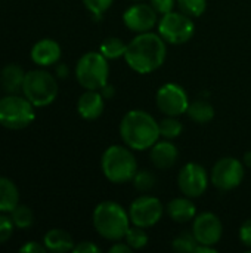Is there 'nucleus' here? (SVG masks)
<instances>
[{
	"label": "nucleus",
	"mask_w": 251,
	"mask_h": 253,
	"mask_svg": "<svg viewBox=\"0 0 251 253\" xmlns=\"http://www.w3.org/2000/svg\"><path fill=\"white\" fill-rule=\"evenodd\" d=\"M167 55L166 40L152 31L138 34L130 43L124 53L127 65L141 74H148L158 70Z\"/></svg>",
	"instance_id": "nucleus-1"
},
{
	"label": "nucleus",
	"mask_w": 251,
	"mask_h": 253,
	"mask_svg": "<svg viewBox=\"0 0 251 253\" xmlns=\"http://www.w3.org/2000/svg\"><path fill=\"white\" fill-rule=\"evenodd\" d=\"M123 142L132 150H148L160 138L158 122L143 110H132L124 114L120 123Z\"/></svg>",
	"instance_id": "nucleus-2"
},
{
	"label": "nucleus",
	"mask_w": 251,
	"mask_h": 253,
	"mask_svg": "<svg viewBox=\"0 0 251 253\" xmlns=\"http://www.w3.org/2000/svg\"><path fill=\"white\" fill-rule=\"evenodd\" d=\"M93 227L105 240L118 242L124 239L127 230L130 228V216L121 205L107 200L95 208Z\"/></svg>",
	"instance_id": "nucleus-3"
},
{
	"label": "nucleus",
	"mask_w": 251,
	"mask_h": 253,
	"mask_svg": "<svg viewBox=\"0 0 251 253\" xmlns=\"http://www.w3.org/2000/svg\"><path fill=\"white\" fill-rule=\"evenodd\" d=\"M105 178L114 184H124L135 178L138 162L127 145H111L105 150L101 160Z\"/></svg>",
	"instance_id": "nucleus-4"
},
{
	"label": "nucleus",
	"mask_w": 251,
	"mask_h": 253,
	"mask_svg": "<svg viewBox=\"0 0 251 253\" xmlns=\"http://www.w3.org/2000/svg\"><path fill=\"white\" fill-rule=\"evenodd\" d=\"M22 93L34 107H46L58 96V82L46 70H31L25 73Z\"/></svg>",
	"instance_id": "nucleus-5"
},
{
	"label": "nucleus",
	"mask_w": 251,
	"mask_h": 253,
	"mask_svg": "<svg viewBox=\"0 0 251 253\" xmlns=\"http://www.w3.org/2000/svg\"><path fill=\"white\" fill-rule=\"evenodd\" d=\"M108 59L101 52L84 53L75 65L77 82L89 90H101L108 83Z\"/></svg>",
	"instance_id": "nucleus-6"
},
{
	"label": "nucleus",
	"mask_w": 251,
	"mask_h": 253,
	"mask_svg": "<svg viewBox=\"0 0 251 253\" xmlns=\"http://www.w3.org/2000/svg\"><path fill=\"white\" fill-rule=\"evenodd\" d=\"M34 120V105L16 93H10L0 99V125L3 127L18 130L27 127Z\"/></svg>",
	"instance_id": "nucleus-7"
},
{
	"label": "nucleus",
	"mask_w": 251,
	"mask_h": 253,
	"mask_svg": "<svg viewBox=\"0 0 251 253\" xmlns=\"http://www.w3.org/2000/svg\"><path fill=\"white\" fill-rule=\"evenodd\" d=\"M195 25L191 16L179 12H169L158 22V34L172 44H183L194 36Z\"/></svg>",
	"instance_id": "nucleus-8"
},
{
	"label": "nucleus",
	"mask_w": 251,
	"mask_h": 253,
	"mask_svg": "<svg viewBox=\"0 0 251 253\" xmlns=\"http://www.w3.org/2000/svg\"><path fill=\"white\" fill-rule=\"evenodd\" d=\"M244 179V165L235 157H222L212 169L210 181L220 191L237 188Z\"/></svg>",
	"instance_id": "nucleus-9"
},
{
	"label": "nucleus",
	"mask_w": 251,
	"mask_h": 253,
	"mask_svg": "<svg viewBox=\"0 0 251 253\" xmlns=\"http://www.w3.org/2000/svg\"><path fill=\"white\" fill-rule=\"evenodd\" d=\"M163 213H164L163 203L152 196H141L135 199L129 209L130 222L142 228L154 227L157 222H160Z\"/></svg>",
	"instance_id": "nucleus-10"
},
{
	"label": "nucleus",
	"mask_w": 251,
	"mask_h": 253,
	"mask_svg": "<svg viewBox=\"0 0 251 253\" xmlns=\"http://www.w3.org/2000/svg\"><path fill=\"white\" fill-rule=\"evenodd\" d=\"M155 102L158 110L172 117L182 116L188 111L189 107V98L185 89L176 83H166L163 84L155 96Z\"/></svg>",
	"instance_id": "nucleus-11"
},
{
	"label": "nucleus",
	"mask_w": 251,
	"mask_h": 253,
	"mask_svg": "<svg viewBox=\"0 0 251 253\" xmlns=\"http://www.w3.org/2000/svg\"><path fill=\"white\" fill-rule=\"evenodd\" d=\"M209 175L206 169L198 163L185 165L178 175V187L183 196L195 199L204 194L209 185Z\"/></svg>",
	"instance_id": "nucleus-12"
},
{
	"label": "nucleus",
	"mask_w": 251,
	"mask_h": 253,
	"mask_svg": "<svg viewBox=\"0 0 251 253\" xmlns=\"http://www.w3.org/2000/svg\"><path fill=\"white\" fill-rule=\"evenodd\" d=\"M192 233L198 245L215 248V245H217L222 239L223 227L217 215L212 212H203L194 218Z\"/></svg>",
	"instance_id": "nucleus-13"
},
{
	"label": "nucleus",
	"mask_w": 251,
	"mask_h": 253,
	"mask_svg": "<svg viewBox=\"0 0 251 253\" xmlns=\"http://www.w3.org/2000/svg\"><path fill=\"white\" fill-rule=\"evenodd\" d=\"M157 15L158 13L151 4L136 3L126 9V12L123 13V22L133 33H148L158 22Z\"/></svg>",
	"instance_id": "nucleus-14"
},
{
	"label": "nucleus",
	"mask_w": 251,
	"mask_h": 253,
	"mask_svg": "<svg viewBox=\"0 0 251 253\" xmlns=\"http://www.w3.org/2000/svg\"><path fill=\"white\" fill-rule=\"evenodd\" d=\"M61 58V46L58 42L52 39L38 40L31 49V59L34 64L40 67H49L59 61Z\"/></svg>",
	"instance_id": "nucleus-15"
},
{
	"label": "nucleus",
	"mask_w": 251,
	"mask_h": 253,
	"mask_svg": "<svg viewBox=\"0 0 251 253\" xmlns=\"http://www.w3.org/2000/svg\"><path fill=\"white\" fill-rule=\"evenodd\" d=\"M104 99L105 98L101 93V90L86 89V92L78 98V102H77L78 114L84 120H95V119L101 117V114L104 113V108H105Z\"/></svg>",
	"instance_id": "nucleus-16"
},
{
	"label": "nucleus",
	"mask_w": 251,
	"mask_h": 253,
	"mask_svg": "<svg viewBox=\"0 0 251 253\" xmlns=\"http://www.w3.org/2000/svg\"><path fill=\"white\" fill-rule=\"evenodd\" d=\"M178 156H179L178 148H176V145L170 139L157 141L151 147V154H149L152 165L157 169H160V170L170 169L176 163Z\"/></svg>",
	"instance_id": "nucleus-17"
},
{
	"label": "nucleus",
	"mask_w": 251,
	"mask_h": 253,
	"mask_svg": "<svg viewBox=\"0 0 251 253\" xmlns=\"http://www.w3.org/2000/svg\"><path fill=\"white\" fill-rule=\"evenodd\" d=\"M169 216L179 224H186L197 216L195 205L191 202V197H176L167 205Z\"/></svg>",
	"instance_id": "nucleus-18"
},
{
	"label": "nucleus",
	"mask_w": 251,
	"mask_h": 253,
	"mask_svg": "<svg viewBox=\"0 0 251 253\" xmlns=\"http://www.w3.org/2000/svg\"><path fill=\"white\" fill-rule=\"evenodd\" d=\"M24 79L25 71L16 64H7L0 73V84L7 93H18L19 90H22Z\"/></svg>",
	"instance_id": "nucleus-19"
},
{
	"label": "nucleus",
	"mask_w": 251,
	"mask_h": 253,
	"mask_svg": "<svg viewBox=\"0 0 251 253\" xmlns=\"http://www.w3.org/2000/svg\"><path fill=\"white\" fill-rule=\"evenodd\" d=\"M43 245L46 246L47 251L55 253L70 252V251H72L74 246H75L72 237H71L67 231L59 230V228L49 230V231L44 234Z\"/></svg>",
	"instance_id": "nucleus-20"
},
{
	"label": "nucleus",
	"mask_w": 251,
	"mask_h": 253,
	"mask_svg": "<svg viewBox=\"0 0 251 253\" xmlns=\"http://www.w3.org/2000/svg\"><path fill=\"white\" fill-rule=\"evenodd\" d=\"M19 205V191L15 182L0 176V212H12Z\"/></svg>",
	"instance_id": "nucleus-21"
},
{
	"label": "nucleus",
	"mask_w": 251,
	"mask_h": 253,
	"mask_svg": "<svg viewBox=\"0 0 251 253\" xmlns=\"http://www.w3.org/2000/svg\"><path fill=\"white\" fill-rule=\"evenodd\" d=\"M186 113H188L189 119H192L195 123L204 125V123H209L215 117V107L207 99L200 98V99L189 102Z\"/></svg>",
	"instance_id": "nucleus-22"
},
{
	"label": "nucleus",
	"mask_w": 251,
	"mask_h": 253,
	"mask_svg": "<svg viewBox=\"0 0 251 253\" xmlns=\"http://www.w3.org/2000/svg\"><path fill=\"white\" fill-rule=\"evenodd\" d=\"M127 49V43H124L118 37H108L101 43L99 52L107 58V59H117L120 56H124Z\"/></svg>",
	"instance_id": "nucleus-23"
},
{
	"label": "nucleus",
	"mask_w": 251,
	"mask_h": 253,
	"mask_svg": "<svg viewBox=\"0 0 251 253\" xmlns=\"http://www.w3.org/2000/svg\"><path fill=\"white\" fill-rule=\"evenodd\" d=\"M158 129H160V136H163L164 139H170L172 141V139L178 138L182 133L183 126H182V123L176 117L167 116L166 119H163L158 123Z\"/></svg>",
	"instance_id": "nucleus-24"
},
{
	"label": "nucleus",
	"mask_w": 251,
	"mask_h": 253,
	"mask_svg": "<svg viewBox=\"0 0 251 253\" xmlns=\"http://www.w3.org/2000/svg\"><path fill=\"white\" fill-rule=\"evenodd\" d=\"M172 246H173V249L176 252L191 253L197 252L198 242H197V239H195V236H194L192 231H183V233H180L179 236L175 237Z\"/></svg>",
	"instance_id": "nucleus-25"
},
{
	"label": "nucleus",
	"mask_w": 251,
	"mask_h": 253,
	"mask_svg": "<svg viewBox=\"0 0 251 253\" xmlns=\"http://www.w3.org/2000/svg\"><path fill=\"white\" fill-rule=\"evenodd\" d=\"M10 218H12V222L16 228L27 230L33 225V212L25 205H18L10 212Z\"/></svg>",
	"instance_id": "nucleus-26"
},
{
	"label": "nucleus",
	"mask_w": 251,
	"mask_h": 253,
	"mask_svg": "<svg viewBox=\"0 0 251 253\" xmlns=\"http://www.w3.org/2000/svg\"><path fill=\"white\" fill-rule=\"evenodd\" d=\"M124 240L132 249L138 251V249H142L148 245V234L145 233V228L133 225L127 230Z\"/></svg>",
	"instance_id": "nucleus-27"
},
{
	"label": "nucleus",
	"mask_w": 251,
	"mask_h": 253,
	"mask_svg": "<svg viewBox=\"0 0 251 253\" xmlns=\"http://www.w3.org/2000/svg\"><path fill=\"white\" fill-rule=\"evenodd\" d=\"M179 10L191 18L200 16L207 7V0H176Z\"/></svg>",
	"instance_id": "nucleus-28"
},
{
	"label": "nucleus",
	"mask_w": 251,
	"mask_h": 253,
	"mask_svg": "<svg viewBox=\"0 0 251 253\" xmlns=\"http://www.w3.org/2000/svg\"><path fill=\"white\" fill-rule=\"evenodd\" d=\"M133 184H135V188L141 193H148L151 191L155 184H157V178L152 172L149 170H139L136 172L135 178H133Z\"/></svg>",
	"instance_id": "nucleus-29"
},
{
	"label": "nucleus",
	"mask_w": 251,
	"mask_h": 253,
	"mask_svg": "<svg viewBox=\"0 0 251 253\" xmlns=\"http://www.w3.org/2000/svg\"><path fill=\"white\" fill-rule=\"evenodd\" d=\"M112 1L114 0H83V3L87 7V10L90 13H93L95 16L104 15L111 7Z\"/></svg>",
	"instance_id": "nucleus-30"
},
{
	"label": "nucleus",
	"mask_w": 251,
	"mask_h": 253,
	"mask_svg": "<svg viewBox=\"0 0 251 253\" xmlns=\"http://www.w3.org/2000/svg\"><path fill=\"white\" fill-rule=\"evenodd\" d=\"M13 228L15 225L12 222V218H7L6 215H0V245L6 243L12 237Z\"/></svg>",
	"instance_id": "nucleus-31"
},
{
	"label": "nucleus",
	"mask_w": 251,
	"mask_h": 253,
	"mask_svg": "<svg viewBox=\"0 0 251 253\" xmlns=\"http://www.w3.org/2000/svg\"><path fill=\"white\" fill-rule=\"evenodd\" d=\"M151 6L155 9L157 13L166 15L172 12L176 6V0H151Z\"/></svg>",
	"instance_id": "nucleus-32"
},
{
	"label": "nucleus",
	"mask_w": 251,
	"mask_h": 253,
	"mask_svg": "<svg viewBox=\"0 0 251 253\" xmlns=\"http://www.w3.org/2000/svg\"><path fill=\"white\" fill-rule=\"evenodd\" d=\"M240 240L244 246L251 248V219H247L240 228Z\"/></svg>",
	"instance_id": "nucleus-33"
},
{
	"label": "nucleus",
	"mask_w": 251,
	"mask_h": 253,
	"mask_svg": "<svg viewBox=\"0 0 251 253\" xmlns=\"http://www.w3.org/2000/svg\"><path fill=\"white\" fill-rule=\"evenodd\" d=\"M72 252H75V253H98V252H101V249H99V248H98L95 243H92V242H81V243H78V245H75V246H74Z\"/></svg>",
	"instance_id": "nucleus-34"
},
{
	"label": "nucleus",
	"mask_w": 251,
	"mask_h": 253,
	"mask_svg": "<svg viewBox=\"0 0 251 253\" xmlns=\"http://www.w3.org/2000/svg\"><path fill=\"white\" fill-rule=\"evenodd\" d=\"M47 251L44 245H40L37 242H28L22 248H19V252L24 253H44Z\"/></svg>",
	"instance_id": "nucleus-35"
},
{
	"label": "nucleus",
	"mask_w": 251,
	"mask_h": 253,
	"mask_svg": "<svg viewBox=\"0 0 251 253\" xmlns=\"http://www.w3.org/2000/svg\"><path fill=\"white\" fill-rule=\"evenodd\" d=\"M130 251H133L126 242L124 243H118V242H115V245L109 249V252L111 253H129Z\"/></svg>",
	"instance_id": "nucleus-36"
},
{
	"label": "nucleus",
	"mask_w": 251,
	"mask_h": 253,
	"mask_svg": "<svg viewBox=\"0 0 251 253\" xmlns=\"http://www.w3.org/2000/svg\"><path fill=\"white\" fill-rule=\"evenodd\" d=\"M56 71H58L59 77H65V76L68 74V70H67V67H64V65H59Z\"/></svg>",
	"instance_id": "nucleus-37"
},
{
	"label": "nucleus",
	"mask_w": 251,
	"mask_h": 253,
	"mask_svg": "<svg viewBox=\"0 0 251 253\" xmlns=\"http://www.w3.org/2000/svg\"><path fill=\"white\" fill-rule=\"evenodd\" d=\"M244 165L251 168V151H247V153L244 154Z\"/></svg>",
	"instance_id": "nucleus-38"
}]
</instances>
